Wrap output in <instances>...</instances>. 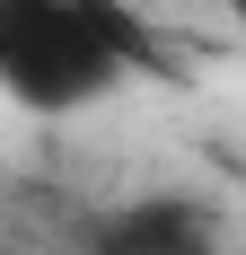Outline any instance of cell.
I'll return each instance as SVG.
<instances>
[{
    "label": "cell",
    "mask_w": 246,
    "mask_h": 255,
    "mask_svg": "<svg viewBox=\"0 0 246 255\" xmlns=\"http://www.w3.org/2000/svg\"><path fill=\"white\" fill-rule=\"evenodd\" d=\"M141 35L106 0H0V88L26 115H71L123 88Z\"/></svg>",
    "instance_id": "6da1fadb"
},
{
    "label": "cell",
    "mask_w": 246,
    "mask_h": 255,
    "mask_svg": "<svg viewBox=\"0 0 246 255\" xmlns=\"http://www.w3.org/2000/svg\"><path fill=\"white\" fill-rule=\"evenodd\" d=\"M220 9H229V26H238V44H246V0H220Z\"/></svg>",
    "instance_id": "3957f363"
},
{
    "label": "cell",
    "mask_w": 246,
    "mask_h": 255,
    "mask_svg": "<svg viewBox=\"0 0 246 255\" xmlns=\"http://www.w3.org/2000/svg\"><path fill=\"white\" fill-rule=\"evenodd\" d=\"M97 255H220V247H211V220H202L194 203H176V194H158V203L123 211L115 229L97 238Z\"/></svg>",
    "instance_id": "7a4b0ae2"
}]
</instances>
